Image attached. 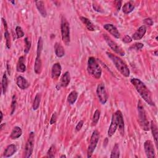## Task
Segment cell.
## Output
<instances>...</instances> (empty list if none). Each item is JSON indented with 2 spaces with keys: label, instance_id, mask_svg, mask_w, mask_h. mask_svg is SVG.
I'll list each match as a JSON object with an SVG mask.
<instances>
[{
  "label": "cell",
  "instance_id": "obj_1",
  "mask_svg": "<svg viewBox=\"0 0 158 158\" xmlns=\"http://www.w3.org/2000/svg\"><path fill=\"white\" fill-rule=\"evenodd\" d=\"M130 82L135 86L138 93L146 103L151 105V106H154L155 104L152 99L151 93L143 82H142L140 79L134 78L131 79Z\"/></svg>",
  "mask_w": 158,
  "mask_h": 158
},
{
  "label": "cell",
  "instance_id": "obj_2",
  "mask_svg": "<svg viewBox=\"0 0 158 158\" xmlns=\"http://www.w3.org/2000/svg\"><path fill=\"white\" fill-rule=\"evenodd\" d=\"M106 54L111 59V60L114 63V66L117 68L118 71L121 73L122 76L126 77H128L130 76V70L126 63L123 61L118 56L111 53V52H107Z\"/></svg>",
  "mask_w": 158,
  "mask_h": 158
},
{
  "label": "cell",
  "instance_id": "obj_3",
  "mask_svg": "<svg viewBox=\"0 0 158 158\" xmlns=\"http://www.w3.org/2000/svg\"><path fill=\"white\" fill-rule=\"evenodd\" d=\"M87 71L89 74L95 79H99L101 77L102 69L93 57H90L88 60Z\"/></svg>",
  "mask_w": 158,
  "mask_h": 158
},
{
  "label": "cell",
  "instance_id": "obj_4",
  "mask_svg": "<svg viewBox=\"0 0 158 158\" xmlns=\"http://www.w3.org/2000/svg\"><path fill=\"white\" fill-rule=\"evenodd\" d=\"M138 122L140 126L143 130L148 131L150 130L149 122L146 118V113L141 100H140L138 103Z\"/></svg>",
  "mask_w": 158,
  "mask_h": 158
},
{
  "label": "cell",
  "instance_id": "obj_5",
  "mask_svg": "<svg viewBox=\"0 0 158 158\" xmlns=\"http://www.w3.org/2000/svg\"><path fill=\"white\" fill-rule=\"evenodd\" d=\"M43 50V40L42 37H40L37 44V57L35 59L34 66V71L37 74H40L42 72V62L41 59V55Z\"/></svg>",
  "mask_w": 158,
  "mask_h": 158
},
{
  "label": "cell",
  "instance_id": "obj_6",
  "mask_svg": "<svg viewBox=\"0 0 158 158\" xmlns=\"http://www.w3.org/2000/svg\"><path fill=\"white\" fill-rule=\"evenodd\" d=\"M122 115V114L121 111L119 110L113 114L112 119H111V123L108 132V135L109 137H111L116 133L119 126L120 117Z\"/></svg>",
  "mask_w": 158,
  "mask_h": 158
},
{
  "label": "cell",
  "instance_id": "obj_7",
  "mask_svg": "<svg viewBox=\"0 0 158 158\" xmlns=\"http://www.w3.org/2000/svg\"><path fill=\"white\" fill-rule=\"evenodd\" d=\"M61 29L62 41L67 44L70 42V27L69 22L64 17H62Z\"/></svg>",
  "mask_w": 158,
  "mask_h": 158
},
{
  "label": "cell",
  "instance_id": "obj_8",
  "mask_svg": "<svg viewBox=\"0 0 158 158\" xmlns=\"http://www.w3.org/2000/svg\"><path fill=\"white\" fill-rule=\"evenodd\" d=\"M99 138V133L98 131L94 130L91 136L90 145L89 146V148H88V151H87L88 157H91L92 156V154L95 151L96 147L97 146Z\"/></svg>",
  "mask_w": 158,
  "mask_h": 158
},
{
  "label": "cell",
  "instance_id": "obj_9",
  "mask_svg": "<svg viewBox=\"0 0 158 158\" xmlns=\"http://www.w3.org/2000/svg\"><path fill=\"white\" fill-rule=\"evenodd\" d=\"M104 39L105 41L106 42L109 46L111 48L112 50H113L117 54H118L120 56H125V52L123 50L121 47H120L115 42H114L108 35L106 34H104Z\"/></svg>",
  "mask_w": 158,
  "mask_h": 158
},
{
  "label": "cell",
  "instance_id": "obj_10",
  "mask_svg": "<svg viewBox=\"0 0 158 158\" xmlns=\"http://www.w3.org/2000/svg\"><path fill=\"white\" fill-rule=\"evenodd\" d=\"M35 134L33 132H31L29 135V139L26 143L25 146V157H31L34 146V142H35Z\"/></svg>",
  "mask_w": 158,
  "mask_h": 158
},
{
  "label": "cell",
  "instance_id": "obj_11",
  "mask_svg": "<svg viewBox=\"0 0 158 158\" xmlns=\"http://www.w3.org/2000/svg\"><path fill=\"white\" fill-rule=\"evenodd\" d=\"M96 93L101 104H106L108 99V96L106 93V89H105V86L103 83H100L98 85L96 90Z\"/></svg>",
  "mask_w": 158,
  "mask_h": 158
},
{
  "label": "cell",
  "instance_id": "obj_12",
  "mask_svg": "<svg viewBox=\"0 0 158 158\" xmlns=\"http://www.w3.org/2000/svg\"><path fill=\"white\" fill-rule=\"evenodd\" d=\"M145 151L146 157L148 158L155 157V150L154 148V145L151 140H146L144 143Z\"/></svg>",
  "mask_w": 158,
  "mask_h": 158
},
{
  "label": "cell",
  "instance_id": "obj_13",
  "mask_svg": "<svg viewBox=\"0 0 158 158\" xmlns=\"http://www.w3.org/2000/svg\"><path fill=\"white\" fill-rule=\"evenodd\" d=\"M146 32V29L145 25H142L135 32V33L132 36V40H141L144 36Z\"/></svg>",
  "mask_w": 158,
  "mask_h": 158
},
{
  "label": "cell",
  "instance_id": "obj_14",
  "mask_svg": "<svg viewBox=\"0 0 158 158\" xmlns=\"http://www.w3.org/2000/svg\"><path fill=\"white\" fill-rule=\"evenodd\" d=\"M61 66L59 63H55L53 64L51 69V77L53 79H57L61 76Z\"/></svg>",
  "mask_w": 158,
  "mask_h": 158
},
{
  "label": "cell",
  "instance_id": "obj_15",
  "mask_svg": "<svg viewBox=\"0 0 158 158\" xmlns=\"http://www.w3.org/2000/svg\"><path fill=\"white\" fill-rule=\"evenodd\" d=\"M103 27L105 30L109 32L115 38L119 39L120 37V33L119 32L117 29L113 24H105L104 25Z\"/></svg>",
  "mask_w": 158,
  "mask_h": 158
},
{
  "label": "cell",
  "instance_id": "obj_16",
  "mask_svg": "<svg viewBox=\"0 0 158 158\" xmlns=\"http://www.w3.org/2000/svg\"><path fill=\"white\" fill-rule=\"evenodd\" d=\"M16 84L17 86L22 90H25L28 89L30 86V83H29V82L22 76H19L17 78Z\"/></svg>",
  "mask_w": 158,
  "mask_h": 158
},
{
  "label": "cell",
  "instance_id": "obj_17",
  "mask_svg": "<svg viewBox=\"0 0 158 158\" xmlns=\"http://www.w3.org/2000/svg\"><path fill=\"white\" fill-rule=\"evenodd\" d=\"M4 27H5V38L6 40V46L8 49H9L11 48V38H10V34L8 30V25L6 21L3 18L2 19Z\"/></svg>",
  "mask_w": 158,
  "mask_h": 158
},
{
  "label": "cell",
  "instance_id": "obj_18",
  "mask_svg": "<svg viewBox=\"0 0 158 158\" xmlns=\"http://www.w3.org/2000/svg\"><path fill=\"white\" fill-rule=\"evenodd\" d=\"M151 129L152 131V134L154 138V142L156 146V148H157V139H158V130H157V127L156 124V122L153 120H151L150 124Z\"/></svg>",
  "mask_w": 158,
  "mask_h": 158
},
{
  "label": "cell",
  "instance_id": "obj_19",
  "mask_svg": "<svg viewBox=\"0 0 158 158\" xmlns=\"http://www.w3.org/2000/svg\"><path fill=\"white\" fill-rule=\"evenodd\" d=\"M35 5L39 12L42 15V16L43 17H46L47 15V13L45 7L44 2L43 1H36Z\"/></svg>",
  "mask_w": 158,
  "mask_h": 158
},
{
  "label": "cell",
  "instance_id": "obj_20",
  "mask_svg": "<svg viewBox=\"0 0 158 158\" xmlns=\"http://www.w3.org/2000/svg\"><path fill=\"white\" fill-rule=\"evenodd\" d=\"M25 58L21 56L19 58L18 62L17 64V71L18 72H24L26 71V66L25 65Z\"/></svg>",
  "mask_w": 158,
  "mask_h": 158
},
{
  "label": "cell",
  "instance_id": "obj_21",
  "mask_svg": "<svg viewBox=\"0 0 158 158\" xmlns=\"http://www.w3.org/2000/svg\"><path fill=\"white\" fill-rule=\"evenodd\" d=\"M55 54L57 57L58 58H62L65 55V51L64 49V48L59 43H56L55 45Z\"/></svg>",
  "mask_w": 158,
  "mask_h": 158
},
{
  "label": "cell",
  "instance_id": "obj_22",
  "mask_svg": "<svg viewBox=\"0 0 158 158\" xmlns=\"http://www.w3.org/2000/svg\"><path fill=\"white\" fill-rule=\"evenodd\" d=\"M16 146L15 145L11 144L7 146L5 152H4V157H9L12 156L16 152Z\"/></svg>",
  "mask_w": 158,
  "mask_h": 158
},
{
  "label": "cell",
  "instance_id": "obj_23",
  "mask_svg": "<svg viewBox=\"0 0 158 158\" xmlns=\"http://www.w3.org/2000/svg\"><path fill=\"white\" fill-rule=\"evenodd\" d=\"M70 81H71V76H70V74L69 72H66L62 75L61 79L60 85L62 87H66L69 84Z\"/></svg>",
  "mask_w": 158,
  "mask_h": 158
},
{
  "label": "cell",
  "instance_id": "obj_24",
  "mask_svg": "<svg viewBox=\"0 0 158 158\" xmlns=\"http://www.w3.org/2000/svg\"><path fill=\"white\" fill-rule=\"evenodd\" d=\"M80 20L83 22V24L85 25L86 29L89 31H94L95 30V26L93 23L86 17H80Z\"/></svg>",
  "mask_w": 158,
  "mask_h": 158
},
{
  "label": "cell",
  "instance_id": "obj_25",
  "mask_svg": "<svg viewBox=\"0 0 158 158\" xmlns=\"http://www.w3.org/2000/svg\"><path fill=\"white\" fill-rule=\"evenodd\" d=\"M22 129L19 127L16 126V127H14V129H12L10 137L12 140H15L17 138H19L22 135Z\"/></svg>",
  "mask_w": 158,
  "mask_h": 158
},
{
  "label": "cell",
  "instance_id": "obj_26",
  "mask_svg": "<svg viewBox=\"0 0 158 158\" xmlns=\"http://www.w3.org/2000/svg\"><path fill=\"white\" fill-rule=\"evenodd\" d=\"M134 8L135 6L132 3V2H127L122 7V11L124 14H128L132 12L133 11Z\"/></svg>",
  "mask_w": 158,
  "mask_h": 158
},
{
  "label": "cell",
  "instance_id": "obj_27",
  "mask_svg": "<svg viewBox=\"0 0 158 158\" xmlns=\"http://www.w3.org/2000/svg\"><path fill=\"white\" fill-rule=\"evenodd\" d=\"M78 97V93L76 91H72V92H71L67 97V101L70 104H74Z\"/></svg>",
  "mask_w": 158,
  "mask_h": 158
},
{
  "label": "cell",
  "instance_id": "obj_28",
  "mask_svg": "<svg viewBox=\"0 0 158 158\" xmlns=\"http://www.w3.org/2000/svg\"><path fill=\"white\" fill-rule=\"evenodd\" d=\"M40 101H41V95L40 93H37L35 97L33 103V109L34 111H36L39 109V106H40Z\"/></svg>",
  "mask_w": 158,
  "mask_h": 158
},
{
  "label": "cell",
  "instance_id": "obj_29",
  "mask_svg": "<svg viewBox=\"0 0 158 158\" xmlns=\"http://www.w3.org/2000/svg\"><path fill=\"white\" fill-rule=\"evenodd\" d=\"M2 92H3V94L5 95L6 90H7V88L8 86V77L6 76V73L5 72L3 76V79H2Z\"/></svg>",
  "mask_w": 158,
  "mask_h": 158
},
{
  "label": "cell",
  "instance_id": "obj_30",
  "mask_svg": "<svg viewBox=\"0 0 158 158\" xmlns=\"http://www.w3.org/2000/svg\"><path fill=\"white\" fill-rule=\"evenodd\" d=\"M120 156V151H119V145L117 143H116L113 147V149L111 152V158H118Z\"/></svg>",
  "mask_w": 158,
  "mask_h": 158
},
{
  "label": "cell",
  "instance_id": "obj_31",
  "mask_svg": "<svg viewBox=\"0 0 158 158\" xmlns=\"http://www.w3.org/2000/svg\"><path fill=\"white\" fill-rule=\"evenodd\" d=\"M119 130L122 135H124V117L123 115H122L120 117L119 124Z\"/></svg>",
  "mask_w": 158,
  "mask_h": 158
},
{
  "label": "cell",
  "instance_id": "obj_32",
  "mask_svg": "<svg viewBox=\"0 0 158 158\" xmlns=\"http://www.w3.org/2000/svg\"><path fill=\"white\" fill-rule=\"evenodd\" d=\"M100 117V111L99 109H96L94 113L93 117V120H92V125L93 126H95L99 121Z\"/></svg>",
  "mask_w": 158,
  "mask_h": 158
},
{
  "label": "cell",
  "instance_id": "obj_33",
  "mask_svg": "<svg viewBox=\"0 0 158 158\" xmlns=\"http://www.w3.org/2000/svg\"><path fill=\"white\" fill-rule=\"evenodd\" d=\"M56 152V148H55V145H52L47 152V157H55Z\"/></svg>",
  "mask_w": 158,
  "mask_h": 158
},
{
  "label": "cell",
  "instance_id": "obj_34",
  "mask_svg": "<svg viewBox=\"0 0 158 158\" xmlns=\"http://www.w3.org/2000/svg\"><path fill=\"white\" fill-rule=\"evenodd\" d=\"M15 32L17 35V38L20 39L24 36V32L20 26H17L15 28Z\"/></svg>",
  "mask_w": 158,
  "mask_h": 158
},
{
  "label": "cell",
  "instance_id": "obj_35",
  "mask_svg": "<svg viewBox=\"0 0 158 158\" xmlns=\"http://www.w3.org/2000/svg\"><path fill=\"white\" fill-rule=\"evenodd\" d=\"M25 48L24 49V52L25 54H27L31 48V42L30 40H29L28 38L25 39Z\"/></svg>",
  "mask_w": 158,
  "mask_h": 158
},
{
  "label": "cell",
  "instance_id": "obj_36",
  "mask_svg": "<svg viewBox=\"0 0 158 158\" xmlns=\"http://www.w3.org/2000/svg\"><path fill=\"white\" fill-rule=\"evenodd\" d=\"M16 106H17V101H16V96L15 95H14L12 96V104H11V114L12 115L13 113H14L15 108H16Z\"/></svg>",
  "mask_w": 158,
  "mask_h": 158
},
{
  "label": "cell",
  "instance_id": "obj_37",
  "mask_svg": "<svg viewBox=\"0 0 158 158\" xmlns=\"http://www.w3.org/2000/svg\"><path fill=\"white\" fill-rule=\"evenodd\" d=\"M144 46L143 44L141 43H135L134 44L133 46H132L130 47V49H135L136 51H138V50H140L141 49H142V48Z\"/></svg>",
  "mask_w": 158,
  "mask_h": 158
},
{
  "label": "cell",
  "instance_id": "obj_38",
  "mask_svg": "<svg viewBox=\"0 0 158 158\" xmlns=\"http://www.w3.org/2000/svg\"><path fill=\"white\" fill-rule=\"evenodd\" d=\"M56 120H57V114L56 113H53L52 115V117H51V119L50 120V124L51 125H52L56 123Z\"/></svg>",
  "mask_w": 158,
  "mask_h": 158
},
{
  "label": "cell",
  "instance_id": "obj_39",
  "mask_svg": "<svg viewBox=\"0 0 158 158\" xmlns=\"http://www.w3.org/2000/svg\"><path fill=\"white\" fill-rule=\"evenodd\" d=\"M122 42H124L125 43H129L132 42V39L130 36L126 35L124 39H122Z\"/></svg>",
  "mask_w": 158,
  "mask_h": 158
},
{
  "label": "cell",
  "instance_id": "obj_40",
  "mask_svg": "<svg viewBox=\"0 0 158 158\" xmlns=\"http://www.w3.org/2000/svg\"><path fill=\"white\" fill-rule=\"evenodd\" d=\"M83 123H84V122H83V120H80V121L78 123L77 126H76V129L77 131H79V130L82 129V126H83Z\"/></svg>",
  "mask_w": 158,
  "mask_h": 158
},
{
  "label": "cell",
  "instance_id": "obj_41",
  "mask_svg": "<svg viewBox=\"0 0 158 158\" xmlns=\"http://www.w3.org/2000/svg\"><path fill=\"white\" fill-rule=\"evenodd\" d=\"M144 22L148 25H152L153 24V21H152L151 19L150 18H148V19H145L144 20Z\"/></svg>",
  "mask_w": 158,
  "mask_h": 158
},
{
  "label": "cell",
  "instance_id": "obj_42",
  "mask_svg": "<svg viewBox=\"0 0 158 158\" xmlns=\"http://www.w3.org/2000/svg\"><path fill=\"white\" fill-rule=\"evenodd\" d=\"M116 3V7L117 11H119L120 9L121 6H122V2L121 1H117Z\"/></svg>",
  "mask_w": 158,
  "mask_h": 158
},
{
  "label": "cell",
  "instance_id": "obj_43",
  "mask_svg": "<svg viewBox=\"0 0 158 158\" xmlns=\"http://www.w3.org/2000/svg\"><path fill=\"white\" fill-rule=\"evenodd\" d=\"M93 6L94 9H95L96 11H97V12H101V8H100L98 5H95V4H93Z\"/></svg>",
  "mask_w": 158,
  "mask_h": 158
},
{
  "label": "cell",
  "instance_id": "obj_44",
  "mask_svg": "<svg viewBox=\"0 0 158 158\" xmlns=\"http://www.w3.org/2000/svg\"><path fill=\"white\" fill-rule=\"evenodd\" d=\"M1 116H2V119H1V122H2L3 119V113L2 111H1Z\"/></svg>",
  "mask_w": 158,
  "mask_h": 158
},
{
  "label": "cell",
  "instance_id": "obj_45",
  "mask_svg": "<svg viewBox=\"0 0 158 158\" xmlns=\"http://www.w3.org/2000/svg\"><path fill=\"white\" fill-rule=\"evenodd\" d=\"M154 54H155V55H154L155 56H157V50H156V51H154Z\"/></svg>",
  "mask_w": 158,
  "mask_h": 158
},
{
  "label": "cell",
  "instance_id": "obj_46",
  "mask_svg": "<svg viewBox=\"0 0 158 158\" xmlns=\"http://www.w3.org/2000/svg\"><path fill=\"white\" fill-rule=\"evenodd\" d=\"M60 157H61V158H62V157H66V156H65V155H62Z\"/></svg>",
  "mask_w": 158,
  "mask_h": 158
},
{
  "label": "cell",
  "instance_id": "obj_47",
  "mask_svg": "<svg viewBox=\"0 0 158 158\" xmlns=\"http://www.w3.org/2000/svg\"><path fill=\"white\" fill-rule=\"evenodd\" d=\"M156 40H157V37H156Z\"/></svg>",
  "mask_w": 158,
  "mask_h": 158
}]
</instances>
